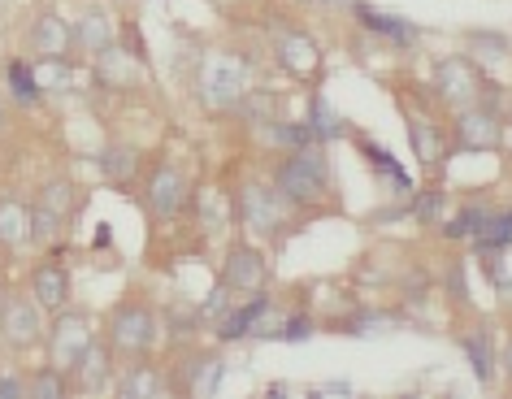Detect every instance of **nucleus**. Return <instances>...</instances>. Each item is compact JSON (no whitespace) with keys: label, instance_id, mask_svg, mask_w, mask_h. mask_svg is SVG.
Returning <instances> with one entry per match:
<instances>
[{"label":"nucleus","instance_id":"1","mask_svg":"<svg viewBox=\"0 0 512 399\" xmlns=\"http://www.w3.org/2000/svg\"><path fill=\"white\" fill-rule=\"evenodd\" d=\"M274 187L287 196V204H317L326 196V161L322 152L304 144L300 152H291V157L274 170Z\"/></svg>","mask_w":512,"mask_h":399},{"label":"nucleus","instance_id":"2","mask_svg":"<svg viewBox=\"0 0 512 399\" xmlns=\"http://www.w3.org/2000/svg\"><path fill=\"white\" fill-rule=\"evenodd\" d=\"M161 334V317L148 304H118L109 317V343L126 356H144Z\"/></svg>","mask_w":512,"mask_h":399},{"label":"nucleus","instance_id":"3","mask_svg":"<svg viewBox=\"0 0 512 399\" xmlns=\"http://www.w3.org/2000/svg\"><path fill=\"white\" fill-rule=\"evenodd\" d=\"M200 96L209 109H239V100L248 96V70L235 57H213L200 70Z\"/></svg>","mask_w":512,"mask_h":399},{"label":"nucleus","instance_id":"4","mask_svg":"<svg viewBox=\"0 0 512 399\" xmlns=\"http://www.w3.org/2000/svg\"><path fill=\"white\" fill-rule=\"evenodd\" d=\"M235 213L248 230H261V235H274L287 217V196L278 187H261V183H248L239 187V200H235Z\"/></svg>","mask_w":512,"mask_h":399},{"label":"nucleus","instance_id":"5","mask_svg":"<svg viewBox=\"0 0 512 399\" xmlns=\"http://www.w3.org/2000/svg\"><path fill=\"white\" fill-rule=\"evenodd\" d=\"M434 87H439V96L456 109L482 100V74L473 66V57H443L439 70H434Z\"/></svg>","mask_w":512,"mask_h":399},{"label":"nucleus","instance_id":"6","mask_svg":"<svg viewBox=\"0 0 512 399\" xmlns=\"http://www.w3.org/2000/svg\"><path fill=\"white\" fill-rule=\"evenodd\" d=\"M87 343H92V321H87V313H61L53 326H48V365L70 373Z\"/></svg>","mask_w":512,"mask_h":399},{"label":"nucleus","instance_id":"7","mask_svg":"<svg viewBox=\"0 0 512 399\" xmlns=\"http://www.w3.org/2000/svg\"><path fill=\"white\" fill-rule=\"evenodd\" d=\"M44 334V321H40V304L27 300V295H9L0 300V339L9 347H35Z\"/></svg>","mask_w":512,"mask_h":399},{"label":"nucleus","instance_id":"8","mask_svg":"<svg viewBox=\"0 0 512 399\" xmlns=\"http://www.w3.org/2000/svg\"><path fill=\"white\" fill-rule=\"evenodd\" d=\"M456 135L469 152H495L499 139H504V122L491 105H465L456 118Z\"/></svg>","mask_w":512,"mask_h":399},{"label":"nucleus","instance_id":"9","mask_svg":"<svg viewBox=\"0 0 512 399\" xmlns=\"http://www.w3.org/2000/svg\"><path fill=\"white\" fill-rule=\"evenodd\" d=\"M265 278H270V265H265V256L252 243H235L226 252V265H222L226 291H261Z\"/></svg>","mask_w":512,"mask_h":399},{"label":"nucleus","instance_id":"10","mask_svg":"<svg viewBox=\"0 0 512 399\" xmlns=\"http://www.w3.org/2000/svg\"><path fill=\"white\" fill-rule=\"evenodd\" d=\"M148 209L157 217H178L187 209V178L178 174L174 165H161V170L148 178Z\"/></svg>","mask_w":512,"mask_h":399},{"label":"nucleus","instance_id":"11","mask_svg":"<svg viewBox=\"0 0 512 399\" xmlns=\"http://www.w3.org/2000/svg\"><path fill=\"white\" fill-rule=\"evenodd\" d=\"M70 373H74V382H79L83 391H100V386L109 382V373H113V343L109 339L105 343L92 339V343L83 347V356L74 360Z\"/></svg>","mask_w":512,"mask_h":399},{"label":"nucleus","instance_id":"12","mask_svg":"<svg viewBox=\"0 0 512 399\" xmlns=\"http://www.w3.org/2000/svg\"><path fill=\"white\" fill-rule=\"evenodd\" d=\"M31 48L40 57H66L74 48V35H70V22L61 14H40L31 27Z\"/></svg>","mask_w":512,"mask_h":399},{"label":"nucleus","instance_id":"13","mask_svg":"<svg viewBox=\"0 0 512 399\" xmlns=\"http://www.w3.org/2000/svg\"><path fill=\"white\" fill-rule=\"evenodd\" d=\"M139 74H144L139 61L131 53H122L118 44H109L96 53V79L105 87H139Z\"/></svg>","mask_w":512,"mask_h":399},{"label":"nucleus","instance_id":"14","mask_svg":"<svg viewBox=\"0 0 512 399\" xmlns=\"http://www.w3.org/2000/svg\"><path fill=\"white\" fill-rule=\"evenodd\" d=\"M31 295H35V304H40V308H48V313H61V308H66V300H70V278H66V269L44 261V265L31 274Z\"/></svg>","mask_w":512,"mask_h":399},{"label":"nucleus","instance_id":"15","mask_svg":"<svg viewBox=\"0 0 512 399\" xmlns=\"http://www.w3.org/2000/svg\"><path fill=\"white\" fill-rule=\"evenodd\" d=\"M278 57H283V66L296 74V79H309V74L322 70V53H317V44L309 35L300 31H287L283 40H278Z\"/></svg>","mask_w":512,"mask_h":399},{"label":"nucleus","instance_id":"16","mask_svg":"<svg viewBox=\"0 0 512 399\" xmlns=\"http://www.w3.org/2000/svg\"><path fill=\"white\" fill-rule=\"evenodd\" d=\"M74 35V48H83V53H100V48L113 44V22L105 9H83L79 22L70 27Z\"/></svg>","mask_w":512,"mask_h":399},{"label":"nucleus","instance_id":"17","mask_svg":"<svg viewBox=\"0 0 512 399\" xmlns=\"http://www.w3.org/2000/svg\"><path fill=\"white\" fill-rule=\"evenodd\" d=\"M0 243L5 248H22L31 243V209L18 200H0Z\"/></svg>","mask_w":512,"mask_h":399},{"label":"nucleus","instance_id":"18","mask_svg":"<svg viewBox=\"0 0 512 399\" xmlns=\"http://www.w3.org/2000/svg\"><path fill=\"white\" fill-rule=\"evenodd\" d=\"M118 395L122 399H152V395H165V378L152 365H135L126 378L118 382Z\"/></svg>","mask_w":512,"mask_h":399},{"label":"nucleus","instance_id":"19","mask_svg":"<svg viewBox=\"0 0 512 399\" xmlns=\"http://www.w3.org/2000/svg\"><path fill=\"white\" fill-rule=\"evenodd\" d=\"M408 139H413V152L421 157V165H439V161L447 157V148H443V135L434 131L430 122L413 118V122H408Z\"/></svg>","mask_w":512,"mask_h":399},{"label":"nucleus","instance_id":"20","mask_svg":"<svg viewBox=\"0 0 512 399\" xmlns=\"http://www.w3.org/2000/svg\"><path fill=\"white\" fill-rule=\"evenodd\" d=\"M356 14H361V22L369 31H378V35H387V40L395 44H413V27H408L404 18H391V14H378V9H369V5H356Z\"/></svg>","mask_w":512,"mask_h":399},{"label":"nucleus","instance_id":"21","mask_svg":"<svg viewBox=\"0 0 512 399\" xmlns=\"http://www.w3.org/2000/svg\"><path fill=\"white\" fill-rule=\"evenodd\" d=\"M135 165H139V157L126 144H109L105 152H100V170H105L109 183H131Z\"/></svg>","mask_w":512,"mask_h":399},{"label":"nucleus","instance_id":"22","mask_svg":"<svg viewBox=\"0 0 512 399\" xmlns=\"http://www.w3.org/2000/svg\"><path fill=\"white\" fill-rule=\"evenodd\" d=\"M66 391H70L66 369H57V365H48L27 378V399H66Z\"/></svg>","mask_w":512,"mask_h":399},{"label":"nucleus","instance_id":"23","mask_svg":"<svg viewBox=\"0 0 512 399\" xmlns=\"http://www.w3.org/2000/svg\"><path fill=\"white\" fill-rule=\"evenodd\" d=\"M465 356L473 360V373H478V382H482V386L491 382V373H495V347H491V334H486V330H473L469 339H465Z\"/></svg>","mask_w":512,"mask_h":399},{"label":"nucleus","instance_id":"24","mask_svg":"<svg viewBox=\"0 0 512 399\" xmlns=\"http://www.w3.org/2000/svg\"><path fill=\"white\" fill-rule=\"evenodd\" d=\"M35 83H40V92H70L74 74L66 66V57H40V66H35Z\"/></svg>","mask_w":512,"mask_h":399},{"label":"nucleus","instance_id":"25","mask_svg":"<svg viewBox=\"0 0 512 399\" xmlns=\"http://www.w3.org/2000/svg\"><path fill=\"white\" fill-rule=\"evenodd\" d=\"M61 222H66V213L48 209V204H35V209H31V239H35V243L57 239V235H61Z\"/></svg>","mask_w":512,"mask_h":399},{"label":"nucleus","instance_id":"26","mask_svg":"<svg viewBox=\"0 0 512 399\" xmlns=\"http://www.w3.org/2000/svg\"><path fill=\"white\" fill-rule=\"evenodd\" d=\"M9 92H14L22 105H35V100H40V83H35V70H27L22 61H9Z\"/></svg>","mask_w":512,"mask_h":399},{"label":"nucleus","instance_id":"27","mask_svg":"<svg viewBox=\"0 0 512 399\" xmlns=\"http://www.w3.org/2000/svg\"><path fill=\"white\" fill-rule=\"evenodd\" d=\"M265 304H270V300H265V295H256V300H252L248 308L230 313V317L222 321V330H217V334H222V339H239V334H248V330H252V321H256V313H261Z\"/></svg>","mask_w":512,"mask_h":399},{"label":"nucleus","instance_id":"28","mask_svg":"<svg viewBox=\"0 0 512 399\" xmlns=\"http://www.w3.org/2000/svg\"><path fill=\"white\" fill-rule=\"evenodd\" d=\"M239 109H243V113H248V118H252V122L270 126V122H274V113H278V100H274L270 92H252V87H248V96H243V100H239Z\"/></svg>","mask_w":512,"mask_h":399},{"label":"nucleus","instance_id":"29","mask_svg":"<svg viewBox=\"0 0 512 399\" xmlns=\"http://www.w3.org/2000/svg\"><path fill=\"white\" fill-rule=\"evenodd\" d=\"M196 204H200V226L209 230V235H217V230H222V222H226V209L217 204V191L204 187L200 196H196Z\"/></svg>","mask_w":512,"mask_h":399},{"label":"nucleus","instance_id":"30","mask_svg":"<svg viewBox=\"0 0 512 399\" xmlns=\"http://www.w3.org/2000/svg\"><path fill=\"white\" fill-rule=\"evenodd\" d=\"M469 48H473V53H478L482 61H504L508 57V40H504V35H469Z\"/></svg>","mask_w":512,"mask_h":399},{"label":"nucleus","instance_id":"31","mask_svg":"<svg viewBox=\"0 0 512 399\" xmlns=\"http://www.w3.org/2000/svg\"><path fill=\"white\" fill-rule=\"evenodd\" d=\"M40 204H48V209H57V213H70V204H74V187L70 183H48L44 187V196H40Z\"/></svg>","mask_w":512,"mask_h":399},{"label":"nucleus","instance_id":"32","mask_svg":"<svg viewBox=\"0 0 512 399\" xmlns=\"http://www.w3.org/2000/svg\"><path fill=\"white\" fill-rule=\"evenodd\" d=\"M313 131H317V135H335V131H339L335 113H330V105H326V100H322V96H317V100H313Z\"/></svg>","mask_w":512,"mask_h":399},{"label":"nucleus","instance_id":"33","mask_svg":"<svg viewBox=\"0 0 512 399\" xmlns=\"http://www.w3.org/2000/svg\"><path fill=\"white\" fill-rule=\"evenodd\" d=\"M482 222H486V213H482V209H465L452 226H447V235H478V226H482Z\"/></svg>","mask_w":512,"mask_h":399},{"label":"nucleus","instance_id":"34","mask_svg":"<svg viewBox=\"0 0 512 399\" xmlns=\"http://www.w3.org/2000/svg\"><path fill=\"white\" fill-rule=\"evenodd\" d=\"M309 326H313L309 317H296V321H287V326H283V339H309V334H313Z\"/></svg>","mask_w":512,"mask_h":399},{"label":"nucleus","instance_id":"35","mask_svg":"<svg viewBox=\"0 0 512 399\" xmlns=\"http://www.w3.org/2000/svg\"><path fill=\"white\" fill-rule=\"evenodd\" d=\"M0 395H5V399H22V395H27V382H22V378H0Z\"/></svg>","mask_w":512,"mask_h":399},{"label":"nucleus","instance_id":"36","mask_svg":"<svg viewBox=\"0 0 512 399\" xmlns=\"http://www.w3.org/2000/svg\"><path fill=\"white\" fill-rule=\"evenodd\" d=\"M504 369H508V378H512V339H508V347H504Z\"/></svg>","mask_w":512,"mask_h":399}]
</instances>
